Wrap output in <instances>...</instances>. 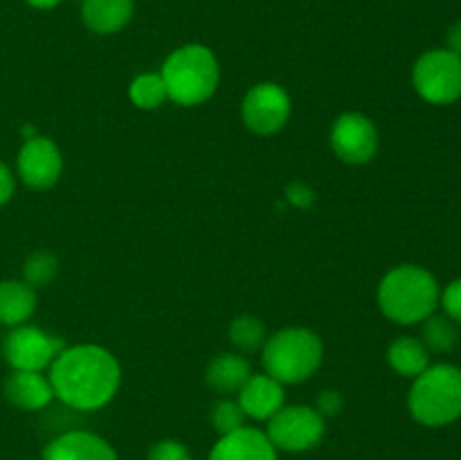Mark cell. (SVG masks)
<instances>
[{"label":"cell","mask_w":461,"mask_h":460,"mask_svg":"<svg viewBox=\"0 0 461 460\" xmlns=\"http://www.w3.org/2000/svg\"><path fill=\"white\" fill-rule=\"evenodd\" d=\"M50 383L68 409L99 410L122 386V365L111 350L95 343L63 347L50 365Z\"/></svg>","instance_id":"obj_1"},{"label":"cell","mask_w":461,"mask_h":460,"mask_svg":"<svg viewBox=\"0 0 461 460\" xmlns=\"http://www.w3.org/2000/svg\"><path fill=\"white\" fill-rule=\"evenodd\" d=\"M441 289L435 275L417 264H401L387 271L378 282L376 300L383 316L396 325L423 323L435 314Z\"/></svg>","instance_id":"obj_2"},{"label":"cell","mask_w":461,"mask_h":460,"mask_svg":"<svg viewBox=\"0 0 461 460\" xmlns=\"http://www.w3.org/2000/svg\"><path fill=\"white\" fill-rule=\"evenodd\" d=\"M160 77L171 102L180 106H198L205 104L219 88L221 66L216 54L207 45L187 43L165 59Z\"/></svg>","instance_id":"obj_3"},{"label":"cell","mask_w":461,"mask_h":460,"mask_svg":"<svg viewBox=\"0 0 461 460\" xmlns=\"http://www.w3.org/2000/svg\"><path fill=\"white\" fill-rule=\"evenodd\" d=\"M324 361V343L309 327H284L270 334L261 347L266 374L284 386L304 383L318 373Z\"/></svg>","instance_id":"obj_4"},{"label":"cell","mask_w":461,"mask_h":460,"mask_svg":"<svg viewBox=\"0 0 461 460\" xmlns=\"http://www.w3.org/2000/svg\"><path fill=\"white\" fill-rule=\"evenodd\" d=\"M410 415L423 427H446L461 418V368L453 363L428 365L412 379Z\"/></svg>","instance_id":"obj_5"},{"label":"cell","mask_w":461,"mask_h":460,"mask_svg":"<svg viewBox=\"0 0 461 460\" xmlns=\"http://www.w3.org/2000/svg\"><path fill=\"white\" fill-rule=\"evenodd\" d=\"M412 86L428 104L446 106L461 97V59L446 48L423 52L414 61Z\"/></svg>","instance_id":"obj_6"},{"label":"cell","mask_w":461,"mask_h":460,"mask_svg":"<svg viewBox=\"0 0 461 460\" xmlns=\"http://www.w3.org/2000/svg\"><path fill=\"white\" fill-rule=\"evenodd\" d=\"M327 433V418L320 415L315 406L293 404L279 409L268 419L266 436L277 451L288 454H304L315 449Z\"/></svg>","instance_id":"obj_7"},{"label":"cell","mask_w":461,"mask_h":460,"mask_svg":"<svg viewBox=\"0 0 461 460\" xmlns=\"http://www.w3.org/2000/svg\"><path fill=\"white\" fill-rule=\"evenodd\" d=\"M63 347H66V343L61 336L25 323L9 329L3 341V354L5 361L12 365V370L43 373V370H50V365L61 354Z\"/></svg>","instance_id":"obj_8"},{"label":"cell","mask_w":461,"mask_h":460,"mask_svg":"<svg viewBox=\"0 0 461 460\" xmlns=\"http://www.w3.org/2000/svg\"><path fill=\"white\" fill-rule=\"evenodd\" d=\"M291 95L275 81L255 84L241 102V120L252 133L275 135L291 120Z\"/></svg>","instance_id":"obj_9"},{"label":"cell","mask_w":461,"mask_h":460,"mask_svg":"<svg viewBox=\"0 0 461 460\" xmlns=\"http://www.w3.org/2000/svg\"><path fill=\"white\" fill-rule=\"evenodd\" d=\"M378 129L365 113H342L336 117L329 133V144L338 161L347 165H367L378 153Z\"/></svg>","instance_id":"obj_10"},{"label":"cell","mask_w":461,"mask_h":460,"mask_svg":"<svg viewBox=\"0 0 461 460\" xmlns=\"http://www.w3.org/2000/svg\"><path fill=\"white\" fill-rule=\"evenodd\" d=\"M18 179L30 189H50L63 174V153L54 140L45 135L25 138L16 158Z\"/></svg>","instance_id":"obj_11"},{"label":"cell","mask_w":461,"mask_h":460,"mask_svg":"<svg viewBox=\"0 0 461 460\" xmlns=\"http://www.w3.org/2000/svg\"><path fill=\"white\" fill-rule=\"evenodd\" d=\"M43 460H120L108 440L93 431H66L43 449Z\"/></svg>","instance_id":"obj_12"},{"label":"cell","mask_w":461,"mask_h":460,"mask_svg":"<svg viewBox=\"0 0 461 460\" xmlns=\"http://www.w3.org/2000/svg\"><path fill=\"white\" fill-rule=\"evenodd\" d=\"M210 460H279V455L266 431L241 427L219 437V442L212 446Z\"/></svg>","instance_id":"obj_13"},{"label":"cell","mask_w":461,"mask_h":460,"mask_svg":"<svg viewBox=\"0 0 461 460\" xmlns=\"http://www.w3.org/2000/svg\"><path fill=\"white\" fill-rule=\"evenodd\" d=\"M239 395V404H241L246 418L259 419V422H268L279 409L286 406V392H284V383L270 374L261 373L255 374L243 383Z\"/></svg>","instance_id":"obj_14"},{"label":"cell","mask_w":461,"mask_h":460,"mask_svg":"<svg viewBox=\"0 0 461 460\" xmlns=\"http://www.w3.org/2000/svg\"><path fill=\"white\" fill-rule=\"evenodd\" d=\"M5 397L16 409L41 410L54 400L50 377L34 370H12L5 379Z\"/></svg>","instance_id":"obj_15"},{"label":"cell","mask_w":461,"mask_h":460,"mask_svg":"<svg viewBox=\"0 0 461 460\" xmlns=\"http://www.w3.org/2000/svg\"><path fill=\"white\" fill-rule=\"evenodd\" d=\"M133 0H84L81 18L95 34H115L124 30L133 18Z\"/></svg>","instance_id":"obj_16"},{"label":"cell","mask_w":461,"mask_h":460,"mask_svg":"<svg viewBox=\"0 0 461 460\" xmlns=\"http://www.w3.org/2000/svg\"><path fill=\"white\" fill-rule=\"evenodd\" d=\"M250 377L252 363L243 354H237V352H223V354L214 356L205 370L207 386L223 397L241 391L243 383Z\"/></svg>","instance_id":"obj_17"},{"label":"cell","mask_w":461,"mask_h":460,"mask_svg":"<svg viewBox=\"0 0 461 460\" xmlns=\"http://www.w3.org/2000/svg\"><path fill=\"white\" fill-rule=\"evenodd\" d=\"M36 311V291L23 280L0 282V325L18 327L25 325Z\"/></svg>","instance_id":"obj_18"},{"label":"cell","mask_w":461,"mask_h":460,"mask_svg":"<svg viewBox=\"0 0 461 460\" xmlns=\"http://www.w3.org/2000/svg\"><path fill=\"white\" fill-rule=\"evenodd\" d=\"M387 363L401 377L414 379L430 365V352L417 336H399L387 347Z\"/></svg>","instance_id":"obj_19"},{"label":"cell","mask_w":461,"mask_h":460,"mask_svg":"<svg viewBox=\"0 0 461 460\" xmlns=\"http://www.w3.org/2000/svg\"><path fill=\"white\" fill-rule=\"evenodd\" d=\"M459 341V329L450 316L446 314H430L421 323V343L428 347V352L446 354L455 350Z\"/></svg>","instance_id":"obj_20"},{"label":"cell","mask_w":461,"mask_h":460,"mask_svg":"<svg viewBox=\"0 0 461 460\" xmlns=\"http://www.w3.org/2000/svg\"><path fill=\"white\" fill-rule=\"evenodd\" d=\"M129 99L142 111H156L169 99L160 72H142L129 86Z\"/></svg>","instance_id":"obj_21"},{"label":"cell","mask_w":461,"mask_h":460,"mask_svg":"<svg viewBox=\"0 0 461 460\" xmlns=\"http://www.w3.org/2000/svg\"><path fill=\"white\" fill-rule=\"evenodd\" d=\"M228 336L232 341V345L241 352H257L259 347H264L266 338V325L261 323L257 316L252 314H241L230 323Z\"/></svg>","instance_id":"obj_22"},{"label":"cell","mask_w":461,"mask_h":460,"mask_svg":"<svg viewBox=\"0 0 461 460\" xmlns=\"http://www.w3.org/2000/svg\"><path fill=\"white\" fill-rule=\"evenodd\" d=\"M59 275V260L50 251H36L23 264V282L30 284L32 289H43L54 282Z\"/></svg>","instance_id":"obj_23"},{"label":"cell","mask_w":461,"mask_h":460,"mask_svg":"<svg viewBox=\"0 0 461 460\" xmlns=\"http://www.w3.org/2000/svg\"><path fill=\"white\" fill-rule=\"evenodd\" d=\"M210 422H212V427L221 433V436H228V433L246 427V413H243L241 404H239L237 400L223 397V400H219L212 404Z\"/></svg>","instance_id":"obj_24"},{"label":"cell","mask_w":461,"mask_h":460,"mask_svg":"<svg viewBox=\"0 0 461 460\" xmlns=\"http://www.w3.org/2000/svg\"><path fill=\"white\" fill-rule=\"evenodd\" d=\"M147 460H194L192 451L180 440H160L149 449Z\"/></svg>","instance_id":"obj_25"},{"label":"cell","mask_w":461,"mask_h":460,"mask_svg":"<svg viewBox=\"0 0 461 460\" xmlns=\"http://www.w3.org/2000/svg\"><path fill=\"white\" fill-rule=\"evenodd\" d=\"M439 302L444 307V314L461 325V278L446 284V289L439 296Z\"/></svg>","instance_id":"obj_26"},{"label":"cell","mask_w":461,"mask_h":460,"mask_svg":"<svg viewBox=\"0 0 461 460\" xmlns=\"http://www.w3.org/2000/svg\"><path fill=\"white\" fill-rule=\"evenodd\" d=\"M342 406H345V400H342V395L338 391L320 392L318 401H315V409L320 410L322 418H333V415L340 413Z\"/></svg>","instance_id":"obj_27"},{"label":"cell","mask_w":461,"mask_h":460,"mask_svg":"<svg viewBox=\"0 0 461 460\" xmlns=\"http://www.w3.org/2000/svg\"><path fill=\"white\" fill-rule=\"evenodd\" d=\"M14 192H16V176H14V171L0 161V206L12 201Z\"/></svg>","instance_id":"obj_28"},{"label":"cell","mask_w":461,"mask_h":460,"mask_svg":"<svg viewBox=\"0 0 461 460\" xmlns=\"http://www.w3.org/2000/svg\"><path fill=\"white\" fill-rule=\"evenodd\" d=\"M446 50H450L453 54H457L461 59V21L453 23L446 32Z\"/></svg>","instance_id":"obj_29"},{"label":"cell","mask_w":461,"mask_h":460,"mask_svg":"<svg viewBox=\"0 0 461 460\" xmlns=\"http://www.w3.org/2000/svg\"><path fill=\"white\" fill-rule=\"evenodd\" d=\"M59 3H61V0H27V5H32V7L36 9H52L57 7Z\"/></svg>","instance_id":"obj_30"}]
</instances>
